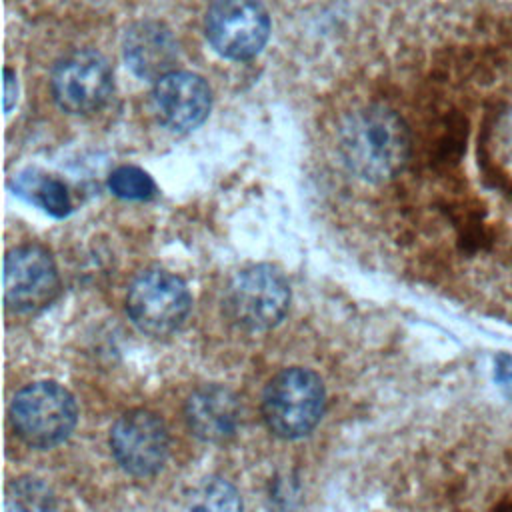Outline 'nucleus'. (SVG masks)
<instances>
[{
	"label": "nucleus",
	"mask_w": 512,
	"mask_h": 512,
	"mask_svg": "<svg viewBox=\"0 0 512 512\" xmlns=\"http://www.w3.org/2000/svg\"><path fill=\"white\" fill-rule=\"evenodd\" d=\"M338 152L348 170L358 178L368 182L390 180L408 160V128L390 108H360L342 122Z\"/></svg>",
	"instance_id": "f257e3e1"
},
{
	"label": "nucleus",
	"mask_w": 512,
	"mask_h": 512,
	"mask_svg": "<svg viewBox=\"0 0 512 512\" xmlns=\"http://www.w3.org/2000/svg\"><path fill=\"white\" fill-rule=\"evenodd\" d=\"M260 408L264 424L274 436L302 438L316 428L324 414V382L310 368H284L266 384Z\"/></svg>",
	"instance_id": "f03ea898"
},
{
	"label": "nucleus",
	"mask_w": 512,
	"mask_h": 512,
	"mask_svg": "<svg viewBox=\"0 0 512 512\" xmlns=\"http://www.w3.org/2000/svg\"><path fill=\"white\" fill-rule=\"evenodd\" d=\"M78 408L74 396L52 380H38L16 392L10 404V424L16 436L32 448H54L74 430Z\"/></svg>",
	"instance_id": "7ed1b4c3"
},
{
	"label": "nucleus",
	"mask_w": 512,
	"mask_h": 512,
	"mask_svg": "<svg viewBox=\"0 0 512 512\" xmlns=\"http://www.w3.org/2000/svg\"><path fill=\"white\" fill-rule=\"evenodd\" d=\"M288 304V280L270 264H254L240 270L224 294L228 318L248 332L274 328L284 318Z\"/></svg>",
	"instance_id": "20e7f679"
},
{
	"label": "nucleus",
	"mask_w": 512,
	"mask_h": 512,
	"mask_svg": "<svg viewBox=\"0 0 512 512\" xmlns=\"http://www.w3.org/2000/svg\"><path fill=\"white\" fill-rule=\"evenodd\" d=\"M190 308L192 296L184 280L162 268L140 272L128 288L126 312L132 324L156 338L176 332Z\"/></svg>",
	"instance_id": "39448f33"
},
{
	"label": "nucleus",
	"mask_w": 512,
	"mask_h": 512,
	"mask_svg": "<svg viewBox=\"0 0 512 512\" xmlns=\"http://www.w3.org/2000/svg\"><path fill=\"white\" fill-rule=\"evenodd\" d=\"M268 34L270 18L260 0H214L206 12V38L226 58H254Z\"/></svg>",
	"instance_id": "423d86ee"
},
{
	"label": "nucleus",
	"mask_w": 512,
	"mask_h": 512,
	"mask_svg": "<svg viewBox=\"0 0 512 512\" xmlns=\"http://www.w3.org/2000/svg\"><path fill=\"white\" fill-rule=\"evenodd\" d=\"M110 450L122 470L132 476L156 474L170 450L164 420L144 408L124 412L110 430Z\"/></svg>",
	"instance_id": "0eeeda50"
},
{
	"label": "nucleus",
	"mask_w": 512,
	"mask_h": 512,
	"mask_svg": "<svg viewBox=\"0 0 512 512\" xmlns=\"http://www.w3.org/2000/svg\"><path fill=\"white\" fill-rule=\"evenodd\" d=\"M58 292V268L46 248L24 244L6 254L4 302L10 310L20 314L38 312L52 304Z\"/></svg>",
	"instance_id": "6e6552de"
},
{
	"label": "nucleus",
	"mask_w": 512,
	"mask_h": 512,
	"mask_svg": "<svg viewBox=\"0 0 512 512\" xmlns=\"http://www.w3.org/2000/svg\"><path fill=\"white\" fill-rule=\"evenodd\" d=\"M50 88L56 104L64 112L88 114L108 100L112 92V70L96 52H74L54 66Z\"/></svg>",
	"instance_id": "1a4fd4ad"
},
{
	"label": "nucleus",
	"mask_w": 512,
	"mask_h": 512,
	"mask_svg": "<svg viewBox=\"0 0 512 512\" xmlns=\"http://www.w3.org/2000/svg\"><path fill=\"white\" fill-rule=\"evenodd\" d=\"M212 104V94L204 78L184 70H172L154 84V106L160 120L178 132L198 128Z\"/></svg>",
	"instance_id": "9d476101"
},
{
	"label": "nucleus",
	"mask_w": 512,
	"mask_h": 512,
	"mask_svg": "<svg viewBox=\"0 0 512 512\" xmlns=\"http://www.w3.org/2000/svg\"><path fill=\"white\" fill-rule=\"evenodd\" d=\"M184 418L198 440L224 444L238 432L240 404L230 388L222 384H202L188 396Z\"/></svg>",
	"instance_id": "9b49d317"
},
{
	"label": "nucleus",
	"mask_w": 512,
	"mask_h": 512,
	"mask_svg": "<svg viewBox=\"0 0 512 512\" xmlns=\"http://www.w3.org/2000/svg\"><path fill=\"white\" fill-rule=\"evenodd\" d=\"M124 58L140 78L160 80L172 72L176 42L164 24L138 22L126 32Z\"/></svg>",
	"instance_id": "f8f14e48"
},
{
	"label": "nucleus",
	"mask_w": 512,
	"mask_h": 512,
	"mask_svg": "<svg viewBox=\"0 0 512 512\" xmlns=\"http://www.w3.org/2000/svg\"><path fill=\"white\" fill-rule=\"evenodd\" d=\"M14 194L24 198L30 204L40 206L54 218H64L72 210V202L68 196L66 186L44 172L38 170H24L12 180Z\"/></svg>",
	"instance_id": "ddd939ff"
},
{
	"label": "nucleus",
	"mask_w": 512,
	"mask_h": 512,
	"mask_svg": "<svg viewBox=\"0 0 512 512\" xmlns=\"http://www.w3.org/2000/svg\"><path fill=\"white\" fill-rule=\"evenodd\" d=\"M188 512H242V498L228 480L210 476L190 492Z\"/></svg>",
	"instance_id": "4468645a"
},
{
	"label": "nucleus",
	"mask_w": 512,
	"mask_h": 512,
	"mask_svg": "<svg viewBox=\"0 0 512 512\" xmlns=\"http://www.w3.org/2000/svg\"><path fill=\"white\" fill-rule=\"evenodd\" d=\"M108 188L124 200H148L154 196V180L138 166H120L108 176Z\"/></svg>",
	"instance_id": "2eb2a0df"
},
{
	"label": "nucleus",
	"mask_w": 512,
	"mask_h": 512,
	"mask_svg": "<svg viewBox=\"0 0 512 512\" xmlns=\"http://www.w3.org/2000/svg\"><path fill=\"white\" fill-rule=\"evenodd\" d=\"M8 502L14 512H54V496L36 478H22L14 482Z\"/></svg>",
	"instance_id": "dca6fc26"
},
{
	"label": "nucleus",
	"mask_w": 512,
	"mask_h": 512,
	"mask_svg": "<svg viewBox=\"0 0 512 512\" xmlns=\"http://www.w3.org/2000/svg\"><path fill=\"white\" fill-rule=\"evenodd\" d=\"M494 380L504 396L512 400V356L500 354L494 362Z\"/></svg>",
	"instance_id": "f3484780"
},
{
	"label": "nucleus",
	"mask_w": 512,
	"mask_h": 512,
	"mask_svg": "<svg viewBox=\"0 0 512 512\" xmlns=\"http://www.w3.org/2000/svg\"><path fill=\"white\" fill-rule=\"evenodd\" d=\"M18 98V82H16V74L6 68L4 70V110L10 112L12 106L16 104Z\"/></svg>",
	"instance_id": "a211bd4d"
}]
</instances>
